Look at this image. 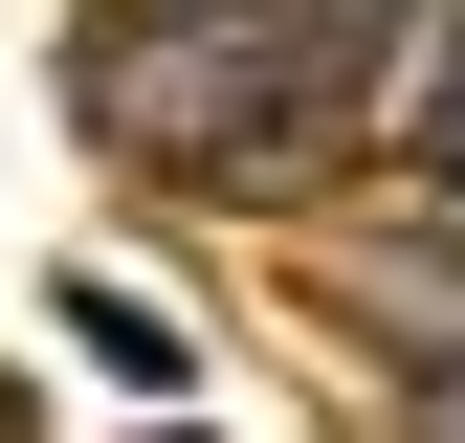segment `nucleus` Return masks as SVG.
<instances>
[{
	"instance_id": "nucleus-1",
	"label": "nucleus",
	"mask_w": 465,
	"mask_h": 443,
	"mask_svg": "<svg viewBox=\"0 0 465 443\" xmlns=\"http://www.w3.org/2000/svg\"><path fill=\"white\" fill-rule=\"evenodd\" d=\"M332 111V44L288 23H222V0H111L89 23V133L155 155V178H288Z\"/></svg>"
},
{
	"instance_id": "nucleus-3",
	"label": "nucleus",
	"mask_w": 465,
	"mask_h": 443,
	"mask_svg": "<svg viewBox=\"0 0 465 443\" xmlns=\"http://www.w3.org/2000/svg\"><path fill=\"white\" fill-rule=\"evenodd\" d=\"M443 111H465V44H443Z\"/></svg>"
},
{
	"instance_id": "nucleus-2",
	"label": "nucleus",
	"mask_w": 465,
	"mask_h": 443,
	"mask_svg": "<svg viewBox=\"0 0 465 443\" xmlns=\"http://www.w3.org/2000/svg\"><path fill=\"white\" fill-rule=\"evenodd\" d=\"M421 178H443V200H465V111H443V133H421Z\"/></svg>"
}]
</instances>
